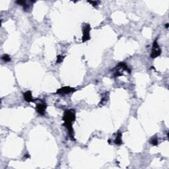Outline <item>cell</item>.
Instances as JSON below:
<instances>
[{"instance_id": "11", "label": "cell", "mask_w": 169, "mask_h": 169, "mask_svg": "<svg viewBox=\"0 0 169 169\" xmlns=\"http://www.w3.org/2000/svg\"><path fill=\"white\" fill-rule=\"evenodd\" d=\"M150 143L152 144L153 145H157L158 144V139H157V138H153L151 140Z\"/></svg>"}, {"instance_id": "7", "label": "cell", "mask_w": 169, "mask_h": 169, "mask_svg": "<svg viewBox=\"0 0 169 169\" xmlns=\"http://www.w3.org/2000/svg\"><path fill=\"white\" fill-rule=\"evenodd\" d=\"M122 132H120L119 131L118 133H117V135L116 137V139L114 141V143H116V145H121L122 144Z\"/></svg>"}, {"instance_id": "12", "label": "cell", "mask_w": 169, "mask_h": 169, "mask_svg": "<svg viewBox=\"0 0 169 169\" xmlns=\"http://www.w3.org/2000/svg\"><path fill=\"white\" fill-rule=\"evenodd\" d=\"M16 3L19 4L20 5H23L25 3V1H16Z\"/></svg>"}, {"instance_id": "5", "label": "cell", "mask_w": 169, "mask_h": 169, "mask_svg": "<svg viewBox=\"0 0 169 169\" xmlns=\"http://www.w3.org/2000/svg\"><path fill=\"white\" fill-rule=\"evenodd\" d=\"M76 91L75 89L72 88L70 87H63L61 88L60 89H58L56 91V94H68L72 92H74Z\"/></svg>"}, {"instance_id": "3", "label": "cell", "mask_w": 169, "mask_h": 169, "mask_svg": "<svg viewBox=\"0 0 169 169\" xmlns=\"http://www.w3.org/2000/svg\"><path fill=\"white\" fill-rule=\"evenodd\" d=\"M90 31H91V26L89 24H84L83 27V42L88 41L91 37H90Z\"/></svg>"}, {"instance_id": "13", "label": "cell", "mask_w": 169, "mask_h": 169, "mask_svg": "<svg viewBox=\"0 0 169 169\" xmlns=\"http://www.w3.org/2000/svg\"><path fill=\"white\" fill-rule=\"evenodd\" d=\"M88 2L90 3H91V4H92V5H93V6H96V5H97V1H89Z\"/></svg>"}, {"instance_id": "1", "label": "cell", "mask_w": 169, "mask_h": 169, "mask_svg": "<svg viewBox=\"0 0 169 169\" xmlns=\"http://www.w3.org/2000/svg\"><path fill=\"white\" fill-rule=\"evenodd\" d=\"M75 110H65L63 113V120L64 122L63 125L67 128L69 133V135L70 137V139L72 141H75L74 138V132L72 128L73 122L75 120Z\"/></svg>"}, {"instance_id": "14", "label": "cell", "mask_w": 169, "mask_h": 169, "mask_svg": "<svg viewBox=\"0 0 169 169\" xmlns=\"http://www.w3.org/2000/svg\"><path fill=\"white\" fill-rule=\"evenodd\" d=\"M165 27H166V28H168V27H169V24H168V23L165 24Z\"/></svg>"}, {"instance_id": "6", "label": "cell", "mask_w": 169, "mask_h": 169, "mask_svg": "<svg viewBox=\"0 0 169 169\" xmlns=\"http://www.w3.org/2000/svg\"><path fill=\"white\" fill-rule=\"evenodd\" d=\"M23 97H24V100L27 102H34V100L32 98V95L31 91H28L25 92L23 94Z\"/></svg>"}, {"instance_id": "10", "label": "cell", "mask_w": 169, "mask_h": 169, "mask_svg": "<svg viewBox=\"0 0 169 169\" xmlns=\"http://www.w3.org/2000/svg\"><path fill=\"white\" fill-rule=\"evenodd\" d=\"M65 58V56H61V55H59L57 57V60H56V63H60L63 61V59Z\"/></svg>"}, {"instance_id": "2", "label": "cell", "mask_w": 169, "mask_h": 169, "mask_svg": "<svg viewBox=\"0 0 169 169\" xmlns=\"http://www.w3.org/2000/svg\"><path fill=\"white\" fill-rule=\"evenodd\" d=\"M161 54V49L160 48L159 45L157 43V40H155L153 44V48L151 54V58H156L158 56H159Z\"/></svg>"}, {"instance_id": "8", "label": "cell", "mask_w": 169, "mask_h": 169, "mask_svg": "<svg viewBox=\"0 0 169 169\" xmlns=\"http://www.w3.org/2000/svg\"><path fill=\"white\" fill-rule=\"evenodd\" d=\"M118 67H120L121 68H122L123 70L126 71H128V73H131V70L128 68V67L127 66V65L126 64V63H123V62H120V63H118Z\"/></svg>"}, {"instance_id": "4", "label": "cell", "mask_w": 169, "mask_h": 169, "mask_svg": "<svg viewBox=\"0 0 169 169\" xmlns=\"http://www.w3.org/2000/svg\"><path fill=\"white\" fill-rule=\"evenodd\" d=\"M47 108V105L44 102H42L40 104H37L36 107V110L38 113L40 114V115H42L43 116L45 114V111H46V109Z\"/></svg>"}, {"instance_id": "9", "label": "cell", "mask_w": 169, "mask_h": 169, "mask_svg": "<svg viewBox=\"0 0 169 169\" xmlns=\"http://www.w3.org/2000/svg\"><path fill=\"white\" fill-rule=\"evenodd\" d=\"M1 59H2V60H3L5 62H9V61H11V58H10V56L8 54L3 55L2 57H1Z\"/></svg>"}]
</instances>
